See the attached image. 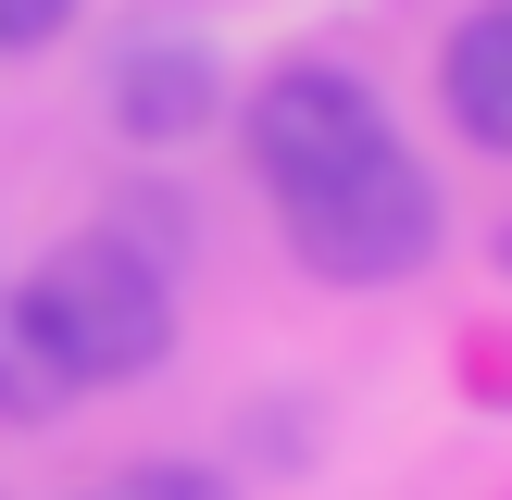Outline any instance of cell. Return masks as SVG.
Listing matches in <instances>:
<instances>
[{"label":"cell","mask_w":512,"mask_h":500,"mask_svg":"<svg viewBox=\"0 0 512 500\" xmlns=\"http://www.w3.org/2000/svg\"><path fill=\"white\" fill-rule=\"evenodd\" d=\"M275 213H288L300 275H325V288H400V275H425L438 238H450V188L400 138H375V150H350V163L275 188Z\"/></svg>","instance_id":"obj_1"},{"label":"cell","mask_w":512,"mask_h":500,"mask_svg":"<svg viewBox=\"0 0 512 500\" xmlns=\"http://www.w3.org/2000/svg\"><path fill=\"white\" fill-rule=\"evenodd\" d=\"M13 300H25V325H38V350L63 363V388H138V375H163V350H175L163 263L125 250L113 225H100V238H63Z\"/></svg>","instance_id":"obj_2"},{"label":"cell","mask_w":512,"mask_h":500,"mask_svg":"<svg viewBox=\"0 0 512 500\" xmlns=\"http://www.w3.org/2000/svg\"><path fill=\"white\" fill-rule=\"evenodd\" d=\"M375 138H388V100L350 63H275L263 88L238 100V150H250L263 188H300V175L350 163V150H375Z\"/></svg>","instance_id":"obj_3"},{"label":"cell","mask_w":512,"mask_h":500,"mask_svg":"<svg viewBox=\"0 0 512 500\" xmlns=\"http://www.w3.org/2000/svg\"><path fill=\"white\" fill-rule=\"evenodd\" d=\"M213 113H225V75H213L200 38H138V50L113 63V125H125L138 150H188Z\"/></svg>","instance_id":"obj_4"},{"label":"cell","mask_w":512,"mask_h":500,"mask_svg":"<svg viewBox=\"0 0 512 500\" xmlns=\"http://www.w3.org/2000/svg\"><path fill=\"white\" fill-rule=\"evenodd\" d=\"M438 100H450V125H463L475 150H500V163H512V0H475V13L450 25Z\"/></svg>","instance_id":"obj_5"},{"label":"cell","mask_w":512,"mask_h":500,"mask_svg":"<svg viewBox=\"0 0 512 500\" xmlns=\"http://www.w3.org/2000/svg\"><path fill=\"white\" fill-rule=\"evenodd\" d=\"M63 400H75V388H63V363L38 350V325H25V300L0 288V425H50Z\"/></svg>","instance_id":"obj_6"},{"label":"cell","mask_w":512,"mask_h":500,"mask_svg":"<svg viewBox=\"0 0 512 500\" xmlns=\"http://www.w3.org/2000/svg\"><path fill=\"white\" fill-rule=\"evenodd\" d=\"M113 500H225V475H200V463H138Z\"/></svg>","instance_id":"obj_7"},{"label":"cell","mask_w":512,"mask_h":500,"mask_svg":"<svg viewBox=\"0 0 512 500\" xmlns=\"http://www.w3.org/2000/svg\"><path fill=\"white\" fill-rule=\"evenodd\" d=\"M75 25V0H0V50H50Z\"/></svg>","instance_id":"obj_8"}]
</instances>
